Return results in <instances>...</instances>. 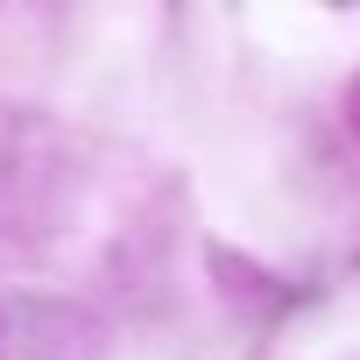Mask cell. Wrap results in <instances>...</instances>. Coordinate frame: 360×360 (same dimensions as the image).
Instances as JSON below:
<instances>
[{"label": "cell", "mask_w": 360, "mask_h": 360, "mask_svg": "<svg viewBox=\"0 0 360 360\" xmlns=\"http://www.w3.org/2000/svg\"><path fill=\"white\" fill-rule=\"evenodd\" d=\"M64 205V155L36 120L0 127V255H29L50 240V219Z\"/></svg>", "instance_id": "obj_1"}, {"label": "cell", "mask_w": 360, "mask_h": 360, "mask_svg": "<svg viewBox=\"0 0 360 360\" xmlns=\"http://www.w3.org/2000/svg\"><path fill=\"white\" fill-rule=\"evenodd\" d=\"M0 353H15V360H106V332L85 304L22 290L0 304Z\"/></svg>", "instance_id": "obj_2"}, {"label": "cell", "mask_w": 360, "mask_h": 360, "mask_svg": "<svg viewBox=\"0 0 360 360\" xmlns=\"http://www.w3.org/2000/svg\"><path fill=\"white\" fill-rule=\"evenodd\" d=\"M346 106H353V127H360V85H353V99H346Z\"/></svg>", "instance_id": "obj_3"}]
</instances>
